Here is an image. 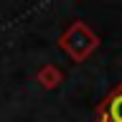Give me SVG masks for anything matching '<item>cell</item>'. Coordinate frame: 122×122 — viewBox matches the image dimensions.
<instances>
[{
	"label": "cell",
	"mask_w": 122,
	"mask_h": 122,
	"mask_svg": "<svg viewBox=\"0 0 122 122\" xmlns=\"http://www.w3.org/2000/svg\"><path fill=\"white\" fill-rule=\"evenodd\" d=\"M59 46H61V51L69 53V59H71V61L81 64L84 59H89L92 53H94V48L99 46V38H97V33H94L86 23L74 20L66 30H64Z\"/></svg>",
	"instance_id": "1"
},
{
	"label": "cell",
	"mask_w": 122,
	"mask_h": 122,
	"mask_svg": "<svg viewBox=\"0 0 122 122\" xmlns=\"http://www.w3.org/2000/svg\"><path fill=\"white\" fill-rule=\"evenodd\" d=\"M61 81H64V74H61L56 66H51V64H46V66L38 71V84H41L43 89H56Z\"/></svg>",
	"instance_id": "2"
},
{
	"label": "cell",
	"mask_w": 122,
	"mask_h": 122,
	"mask_svg": "<svg viewBox=\"0 0 122 122\" xmlns=\"http://www.w3.org/2000/svg\"><path fill=\"white\" fill-rule=\"evenodd\" d=\"M109 120L112 122H122V89L109 99Z\"/></svg>",
	"instance_id": "3"
}]
</instances>
